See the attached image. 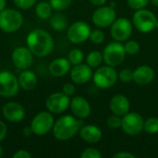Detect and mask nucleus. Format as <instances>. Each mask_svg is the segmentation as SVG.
<instances>
[{
  "instance_id": "79ce46f5",
  "label": "nucleus",
  "mask_w": 158,
  "mask_h": 158,
  "mask_svg": "<svg viewBox=\"0 0 158 158\" xmlns=\"http://www.w3.org/2000/svg\"><path fill=\"white\" fill-rule=\"evenodd\" d=\"M6 6V0H0V12L4 10Z\"/></svg>"
},
{
  "instance_id": "1a4fd4ad",
  "label": "nucleus",
  "mask_w": 158,
  "mask_h": 158,
  "mask_svg": "<svg viewBox=\"0 0 158 158\" xmlns=\"http://www.w3.org/2000/svg\"><path fill=\"white\" fill-rule=\"evenodd\" d=\"M143 123L144 120L140 114L135 112H131L123 116L121 128L123 131L128 135L136 136L143 131Z\"/></svg>"
},
{
  "instance_id": "ea45409f",
  "label": "nucleus",
  "mask_w": 158,
  "mask_h": 158,
  "mask_svg": "<svg viewBox=\"0 0 158 158\" xmlns=\"http://www.w3.org/2000/svg\"><path fill=\"white\" fill-rule=\"evenodd\" d=\"M22 134H23L24 137H30V136H31V135L33 134V131H32L31 126H30V127H29V126L24 127V129H23V131H22Z\"/></svg>"
},
{
  "instance_id": "cd10ccee",
  "label": "nucleus",
  "mask_w": 158,
  "mask_h": 158,
  "mask_svg": "<svg viewBox=\"0 0 158 158\" xmlns=\"http://www.w3.org/2000/svg\"><path fill=\"white\" fill-rule=\"evenodd\" d=\"M49 3L53 9L56 11H61L68 8L71 5L72 0H49Z\"/></svg>"
},
{
  "instance_id": "6e6552de",
  "label": "nucleus",
  "mask_w": 158,
  "mask_h": 158,
  "mask_svg": "<svg viewBox=\"0 0 158 158\" xmlns=\"http://www.w3.org/2000/svg\"><path fill=\"white\" fill-rule=\"evenodd\" d=\"M18 78L8 70L0 71V96L12 98L19 91Z\"/></svg>"
},
{
  "instance_id": "7ed1b4c3",
  "label": "nucleus",
  "mask_w": 158,
  "mask_h": 158,
  "mask_svg": "<svg viewBox=\"0 0 158 158\" xmlns=\"http://www.w3.org/2000/svg\"><path fill=\"white\" fill-rule=\"evenodd\" d=\"M22 23L23 16L19 11L13 8H5L0 12V29L6 33L19 31Z\"/></svg>"
},
{
  "instance_id": "bb28decb",
  "label": "nucleus",
  "mask_w": 158,
  "mask_h": 158,
  "mask_svg": "<svg viewBox=\"0 0 158 158\" xmlns=\"http://www.w3.org/2000/svg\"><path fill=\"white\" fill-rule=\"evenodd\" d=\"M68 59L69 60L70 64L76 66L81 64L83 61V53L81 49L79 48H74L70 50L68 56Z\"/></svg>"
},
{
  "instance_id": "c85d7f7f",
  "label": "nucleus",
  "mask_w": 158,
  "mask_h": 158,
  "mask_svg": "<svg viewBox=\"0 0 158 158\" xmlns=\"http://www.w3.org/2000/svg\"><path fill=\"white\" fill-rule=\"evenodd\" d=\"M89 39L93 44H102L105 41V33L101 30H94L91 31Z\"/></svg>"
},
{
  "instance_id": "9b49d317",
  "label": "nucleus",
  "mask_w": 158,
  "mask_h": 158,
  "mask_svg": "<svg viewBox=\"0 0 158 158\" xmlns=\"http://www.w3.org/2000/svg\"><path fill=\"white\" fill-rule=\"evenodd\" d=\"M91 31L90 26L86 22L80 20L72 23L69 27L67 36L72 44H79L85 42L90 37Z\"/></svg>"
},
{
  "instance_id": "f03ea898",
  "label": "nucleus",
  "mask_w": 158,
  "mask_h": 158,
  "mask_svg": "<svg viewBox=\"0 0 158 158\" xmlns=\"http://www.w3.org/2000/svg\"><path fill=\"white\" fill-rule=\"evenodd\" d=\"M81 127V120L78 118L65 115L60 117L53 126V134L58 141H68L73 138Z\"/></svg>"
},
{
  "instance_id": "a211bd4d",
  "label": "nucleus",
  "mask_w": 158,
  "mask_h": 158,
  "mask_svg": "<svg viewBox=\"0 0 158 158\" xmlns=\"http://www.w3.org/2000/svg\"><path fill=\"white\" fill-rule=\"evenodd\" d=\"M155 78V71L153 68L147 65L138 67L133 70V81L141 86L150 84Z\"/></svg>"
},
{
  "instance_id": "58836bf2",
  "label": "nucleus",
  "mask_w": 158,
  "mask_h": 158,
  "mask_svg": "<svg viewBox=\"0 0 158 158\" xmlns=\"http://www.w3.org/2000/svg\"><path fill=\"white\" fill-rule=\"evenodd\" d=\"M114 157L115 158H135L136 156H135L134 155H132V154L129 153V152H125V151H123V152H118V153H117L116 155H114Z\"/></svg>"
},
{
  "instance_id": "393cba45",
  "label": "nucleus",
  "mask_w": 158,
  "mask_h": 158,
  "mask_svg": "<svg viewBox=\"0 0 158 158\" xmlns=\"http://www.w3.org/2000/svg\"><path fill=\"white\" fill-rule=\"evenodd\" d=\"M103 61V54L99 51H92L88 54L86 57V62L92 69L98 68Z\"/></svg>"
},
{
  "instance_id": "37998d69",
  "label": "nucleus",
  "mask_w": 158,
  "mask_h": 158,
  "mask_svg": "<svg viewBox=\"0 0 158 158\" xmlns=\"http://www.w3.org/2000/svg\"><path fill=\"white\" fill-rule=\"evenodd\" d=\"M151 3L156 6H158V0H151Z\"/></svg>"
},
{
  "instance_id": "6ab92c4d",
  "label": "nucleus",
  "mask_w": 158,
  "mask_h": 158,
  "mask_svg": "<svg viewBox=\"0 0 158 158\" xmlns=\"http://www.w3.org/2000/svg\"><path fill=\"white\" fill-rule=\"evenodd\" d=\"M110 109L113 114L123 117L129 113L131 108V104L129 99L123 94H117L112 97L110 101Z\"/></svg>"
},
{
  "instance_id": "a19ab883",
  "label": "nucleus",
  "mask_w": 158,
  "mask_h": 158,
  "mask_svg": "<svg viewBox=\"0 0 158 158\" xmlns=\"http://www.w3.org/2000/svg\"><path fill=\"white\" fill-rule=\"evenodd\" d=\"M91 4L94 6H104L106 2V0H90Z\"/></svg>"
},
{
  "instance_id": "2f4dec72",
  "label": "nucleus",
  "mask_w": 158,
  "mask_h": 158,
  "mask_svg": "<svg viewBox=\"0 0 158 158\" xmlns=\"http://www.w3.org/2000/svg\"><path fill=\"white\" fill-rule=\"evenodd\" d=\"M118 79L122 82H130L133 81V70L131 69H123L118 73Z\"/></svg>"
},
{
  "instance_id": "b1692460",
  "label": "nucleus",
  "mask_w": 158,
  "mask_h": 158,
  "mask_svg": "<svg viewBox=\"0 0 158 158\" xmlns=\"http://www.w3.org/2000/svg\"><path fill=\"white\" fill-rule=\"evenodd\" d=\"M53 7L48 2H40L36 5L35 14L40 19H47L51 17Z\"/></svg>"
},
{
  "instance_id": "ddd939ff",
  "label": "nucleus",
  "mask_w": 158,
  "mask_h": 158,
  "mask_svg": "<svg viewBox=\"0 0 158 158\" xmlns=\"http://www.w3.org/2000/svg\"><path fill=\"white\" fill-rule=\"evenodd\" d=\"M93 22L99 28L111 26L116 20L117 14L115 9L110 6H101L93 14Z\"/></svg>"
},
{
  "instance_id": "f257e3e1",
  "label": "nucleus",
  "mask_w": 158,
  "mask_h": 158,
  "mask_svg": "<svg viewBox=\"0 0 158 158\" xmlns=\"http://www.w3.org/2000/svg\"><path fill=\"white\" fill-rule=\"evenodd\" d=\"M26 44L32 55L37 57L47 56L53 52L55 46L52 35L43 29H35L30 31L26 38Z\"/></svg>"
},
{
  "instance_id": "aec40b11",
  "label": "nucleus",
  "mask_w": 158,
  "mask_h": 158,
  "mask_svg": "<svg viewBox=\"0 0 158 158\" xmlns=\"http://www.w3.org/2000/svg\"><path fill=\"white\" fill-rule=\"evenodd\" d=\"M80 137L88 143H98L102 138V131L95 125L81 126L79 131Z\"/></svg>"
},
{
  "instance_id": "e433bc0d",
  "label": "nucleus",
  "mask_w": 158,
  "mask_h": 158,
  "mask_svg": "<svg viewBox=\"0 0 158 158\" xmlns=\"http://www.w3.org/2000/svg\"><path fill=\"white\" fill-rule=\"evenodd\" d=\"M13 158H31V155L26 150H19L12 156Z\"/></svg>"
},
{
  "instance_id": "c9c22d12",
  "label": "nucleus",
  "mask_w": 158,
  "mask_h": 158,
  "mask_svg": "<svg viewBox=\"0 0 158 158\" xmlns=\"http://www.w3.org/2000/svg\"><path fill=\"white\" fill-rule=\"evenodd\" d=\"M75 90H76V89H75L74 84H72V83H70V82L65 83L64 86H63V88H62V92H63L64 94H66L67 95H69V96L74 94Z\"/></svg>"
},
{
  "instance_id": "473e14b6",
  "label": "nucleus",
  "mask_w": 158,
  "mask_h": 158,
  "mask_svg": "<svg viewBox=\"0 0 158 158\" xmlns=\"http://www.w3.org/2000/svg\"><path fill=\"white\" fill-rule=\"evenodd\" d=\"M81 158H101L102 157V155L101 153L95 149V148H87L85 149L84 151H82L81 155Z\"/></svg>"
},
{
  "instance_id": "c03bdc74",
  "label": "nucleus",
  "mask_w": 158,
  "mask_h": 158,
  "mask_svg": "<svg viewBox=\"0 0 158 158\" xmlns=\"http://www.w3.org/2000/svg\"><path fill=\"white\" fill-rule=\"evenodd\" d=\"M2 156H3V148H2V146L0 145V158L2 157Z\"/></svg>"
},
{
  "instance_id": "4c0bfd02",
  "label": "nucleus",
  "mask_w": 158,
  "mask_h": 158,
  "mask_svg": "<svg viewBox=\"0 0 158 158\" xmlns=\"http://www.w3.org/2000/svg\"><path fill=\"white\" fill-rule=\"evenodd\" d=\"M6 134H7V126L4 121L0 120V142H2L6 137Z\"/></svg>"
},
{
  "instance_id": "c756f323",
  "label": "nucleus",
  "mask_w": 158,
  "mask_h": 158,
  "mask_svg": "<svg viewBox=\"0 0 158 158\" xmlns=\"http://www.w3.org/2000/svg\"><path fill=\"white\" fill-rule=\"evenodd\" d=\"M124 48H125L126 54L133 56V55H136L140 51V44L135 41H128L124 44Z\"/></svg>"
},
{
  "instance_id": "2eb2a0df",
  "label": "nucleus",
  "mask_w": 158,
  "mask_h": 158,
  "mask_svg": "<svg viewBox=\"0 0 158 158\" xmlns=\"http://www.w3.org/2000/svg\"><path fill=\"white\" fill-rule=\"evenodd\" d=\"M3 117L11 123H19L25 118V109L18 102H7L2 107Z\"/></svg>"
},
{
  "instance_id": "423d86ee",
  "label": "nucleus",
  "mask_w": 158,
  "mask_h": 158,
  "mask_svg": "<svg viewBox=\"0 0 158 158\" xmlns=\"http://www.w3.org/2000/svg\"><path fill=\"white\" fill-rule=\"evenodd\" d=\"M132 22L139 31L147 33L156 29L157 19L150 10L142 8L136 10V12L133 14Z\"/></svg>"
},
{
  "instance_id": "4be33fe9",
  "label": "nucleus",
  "mask_w": 158,
  "mask_h": 158,
  "mask_svg": "<svg viewBox=\"0 0 158 158\" xmlns=\"http://www.w3.org/2000/svg\"><path fill=\"white\" fill-rule=\"evenodd\" d=\"M19 84L24 91H32L38 82L36 74L30 69H23L18 77Z\"/></svg>"
},
{
  "instance_id": "20e7f679",
  "label": "nucleus",
  "mask_w": 158,
  "mask_h": 158,
  "mask_svg": "<svg viewBox=\"0 0 158 158\" xmlns=\"http://www.w3.org/2000/svg\"><path fill=\"white\" fill-rule=\"evenodd\" d=\"M118 74L114 67L106 65L98 68L93 74L94 83L101 89H108L112 87L118 81Z\"/></svg>"
},
{
  "instance_id": "7c9ffc66",
  "label": "nucleus",
  "mask_w": 158,
  "mask_h": 158,
  "mask_svg": "<svg viewBox=\"0 0 158 158\" xmlns=\"http://www.w3.org/2000/svg\"><path fill=\"white\" fill-rule=\"evenodd\" d=\"M121 123H122V118L120 116H118V115H113V116H110L107 120H106V124L107 126L110 128V129H113V130H117V129H119L121 127Z\"/></svg>"
},
{
  "instance_id": "f3484780",
  "label": "nucleus",
  "mask_w": 158,
  "mask_h": 158,
  "mask_svg": "<svg viewBox=\"0 0 158 158\" xmlns=\"http://www.w3.org/2000/svg\"><path fill=\"white\" fill-rule=\"evenodd\" d=\"M70 109L73 115L79 119L87 118L91 114V106L82 96H76L70 101Z\"/></svg>"
},
{
  "instance_id": "39448f33",
  "label": "nucleus",
  "mask_w": 158,
  "mask_h": 158,
  "mask_svg": "<svg viewBox=\"0 0 158 158\" xmlns=\"http://www.w3.org/2000/svg\"><path fill=\"white\" fill-rule=\"evenodd\" d=\"M126 52L121 42L115 41L109 43L103 51L104 62L111 67L119 66L125 59Z\"/></svg>"
},
{
  "instance_id": "5701e85b",
  "label": "nucleus",
  "mask_w": 158,
  "mask_h": 158,
  "mask_svg": "<svg viewBox=\"0 0 158 158\" xmlns=\"http://www.w3.org/2000/svg\"><path fill=\"white\" fill-rule=\"evenodd\" d=\"M51 27L57 31H65L69 26V21L67 17L62 13H56L50 19Z\"/></svg>"
},
{
  "instance_id": "a878e982",
  "label": "nucleus",
  "mask_w": 158,
  "mask_h": 158,
  "mask_svg": "<svg viewBox=\"0 0 158 158\" xmlns=\"http://www.w3.org/2000/svg\"><path fill=\"white\" fill-rule=\"evenodd\" d=\"M143 131L150 134H155L158 132V118H149L144 120Z\"/></svg>"
},
{
  "instance_id": "72a5a7b5",
  "label": "nucleus",
  "mask_w": 158,
  "mask_h": 158,
  "mask_svg": "<svg viewBox=\"0 0 158 158\" xmlns=\"http://www.w3.org/2000/svg\"><path fill=\"white\" fill-rule=\"evenodd\" d=\"M149 1L150 0H127V3L130 7L138 10V9L144 8L148 5Z\"/></svg>"
},
{
  "instance_id": "a18cd8bd",
  "label": "nucleus",
  "mask_w": 158,
  "mask_h": 158,
  "mask_svg": "<svg viewBox=\"0 0 158 158\" xmlns=\"http://www.w3.org/2000/svg\"><path fill=\"white\" fill-rule=\"evenodd\" d=\"M156 28L158 30V19H157V22H156Z\"/></svg>"
},
{
  "instance_id": "dca6fc26",
  "label": "nucleus",
  "mask_w": 158,
  "mask_h": 158,
  "mask_svg": "<svg viewBox=\"0 0 158 158\" xmlns=\"http://www.w3.org/2000/svg\"><path fill=\"white\" fill-rule=\"evenodd\" d=\"M93 78L92 68L88 64H79L70 69V79L76 84L87 83Z\"/></svg>"
},
{
  "instance_id": "9d476101",
  "label": "nucleus",
  "mask_w": 158,
  "mask_h": 158,
  "mask_svg": "<svg viewBox=\"0 0 158 158\" xmlns=\"http://www.w3.org/2000/svg\"><path fill=\"white\" fill-rule=\"evenodd\" d=\"M110 33L114 40L125 42L132 33V24L126 18L116 19V20L111 24Z\"/></svg>"
},
{
  "instance_id": "412c9836",
  "label": "nucleus",
  "mask_w": 158,
  "mask_h": 158,
  "mask_svg": "<svg viewBox=\"0 0 158 158\" xmlns=\"http://www.w3.org/2000/svg\"><path fill=\"white\" fill-rule=\"evenodd\" d=\"M70 62L68 58L59 57L54 59L49 65V72L54 77L65 76L70 70Z\"/></svg>"
},
{
  "instance_id": "f8f14e48",
  "label": "nucleus",
  "mask_w": 158,
  "mask_h": 158,
  "mask_svg": "<svg viewBox=\"0 0 158 158\" xmlns=\"http://www.w3.org/2000/svg\"><path fill=\"white\" fill-rule=\"evenodd\" d=\"M70 105L69 96L62 93H54L50 94L46 101L45 106L47 110L53 114H61L65 112Z\"/></svg>"
},
{
  "instance_id": "4468645a",
  "label": "nucleus",
  "mask_w": 158,
  "mask_h": 158,
  "mask_svg": "<svg viewBox=\"0 0 158 158\" xmlns=\"http://www.w3.org/2000/svg\"><path fill=\"white\" fill-rule=\"evenodd\" d=\"M13 65L19 69H29L33 62V55L28 47L19 46L15 48L11 55Z\"/></svg>"
},
{
  "instance_id": "f704fd0d",
  "label": "nucleus",
  "mask_w": 158,
  "mask_h": 158,
  "mask_svg": "<svg viewBox=\"0 0 158 158\" xmlns=\"http://www.w3.org/2000/svg\"><path fill=\"white\" fill-rule=\"evenodd\" d=\"M13 1L19 9H23V10L31 8L36 2V0H13Z\"/></svg>"
},
{
  "instance_id": "0eeeda50",
  "label": "nucleus",
  "mask_w": 158,
  "mask_h": 158,
  "mask_svg": "<svg viewBox=\"0 0 158 158\" xmlns=\"http://www.w3.org/2000/svg\"><path fill=\"white\" fill-rule=\"evenodd\" d=\"M54 124L55 119L51 112L42 111L34 116L31 122V128L33 131V134L37 136H44L53 130Z\"/></svg>"
}]
</instances>
